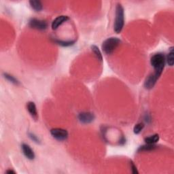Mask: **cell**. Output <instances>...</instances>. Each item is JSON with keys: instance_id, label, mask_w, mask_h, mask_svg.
I'll list each match as a JSON object with an SVG mask.
<instances>
[{"instance_id": "6da1fadb", "label": "cell", "mask_w": 174, "mask_h": 174, "mask_svg": "<svg viewBox=\"0 0 174 174\" xmlns=\"http://www.w3.org/2000/svg\"><path fill=\"white\" fill-rule=\"evenodd\" d=\"M166 59L162 53L154 54L150 59V64L154 69V74L160 78L165 67Z\"/></svg>"}, {"instance_id": "7a4b0ae2", "label": "cell", "mask_w": 174, "mask_h": 174, "mask_svg": "<svg viewBox=\"0 0 174 174\" xmlns=\"http://www.w3.org/2000/svg\"><path fill=\"white\" fill-rule=\"evenodd\" d=\"M124 25V12L123 6L117 4L116 7V14L114 25V31L116 34H120L122 31Z\"/></svg>"}, {"instance_id": "3957f363", "label": "cell", "mask_w": 174, "mask_h": 174, "mask_svg": "<svg viewBox=\"0 0 174 174\" xmlns=\"http://www.w3.org/2000/svg\"><path fill=\"white\" fill-rule=\"evenodd\" d=\"M120 40L116 37H111L106 39L101 45V48L103 52L107 55H110L116 51L120 44Z\"/></svg>"}, {"instance_id": "277c9868", "label": "cell", "mask_w": 174, "mask_h": 174, "mask_svg": "<svg viewBox=\"0 0 174 174\" xmlns=\"http://www.w3.org/2000/svg\"><path fill=\"white\" fill-rule=\"evenodd\" d=\"M52 136L58 141H65L68 137V132L67 130L61 128H53L51 130Z\"/></svg>"}, {"instance_id": "5b68a950", "label": "cell", "mask_w": 174, "mask_h": 174, "mask_svg": "<svg viewBox=\"0 0 174 174\" xmlns=\"http://www.w3.org/2000/svg\"><path fill=\"white\" fill-rule=\"evenodd\" d=\"M29 27L36 30H45L48 27V24L47 21L44 20H41V19L38 18H31L29 22Z\"/></svg>"}, {"instance_id": "8992f818", "label": "cell", "mask_w": 174, "mask_h": 174, "mask_svg": "<svg viewBox=\"0 0 174 174\" xmlns=\"http://www.w3.org/2000/svg\"><path fill=\"white\" fill-rule=\"evenodd\" d=\"M78 119L82 123L89 124L95 120V115L89 111H83L78 114Z\"/></svg>"}, {"instance_id": "52a82bcc", "label": "cell", "mask_w": 174, "mask_h": 174, "mask_svg": "<svg viewBox=\"0 0 174 174\" xmlns=\"http://www.w3.org/2000/svg\"><path fill=\"white\" fill-rule=\"evenodd\" d=\"M159 78L154 73L150 74L146 78L145 82H144V87H145L146 89H152L154 87V85L156 84Z\"/></svg>"}, {"instance_id": "ba28073f", "label": "cell", "mask_w": 174, "mask_h": 174, "mask_svg": "<svg viewBox=\"0 0 174 174\" xmlns=\"http://www.w3.org/2000/svg\"><path fill=\"white\" fill-rule=\"evenodd\" d=\"M68 20H69V17L67 16L61 15L57 16V17L52 22L51 25L52 29H53V30H56V29H57L59 27V26H61L62 24L64 23L65 22L67 21Z\"/></svg>"}, {"instance_id": "9c48e42d", "label": "cell", "mask_w": 174, "mask_h": 174, "mask_svg": "<svg viewBox=\"0 0 174 174\" xmlns=\"http://www.w3.org/2000/svg\"><path fill=\"white\" fill-rule=\"evenodd\" d=\"M22 152L26 158L29 160H33L35 158V154L31 148L27 144H22L21 145Z\"/></svg>"}, {"instance_id": "30bf717a", "label": "cell", "mask_w": 174, "mask_h": 174, "mask_svg": "<svg viewBox=\"0 0 174 174\" xmlns=\"http://www.w3.org/2000/svg\"><path fill=\"white\" fill-rule=\"evenodd\" d=\"M27 108L29 111V113L30 114L31 116L33 119L36 120L38 119V111H37V107L34 102L33 101H29L27 104Z\"/></svg>"}, {"instance_id": "8fae6325", "label": "cell", "mask_w": 174, "mask_h": 174, "mask_svg": "<svg viewBox=\"0 0 174 174\" xmlns=\"http://www.w3.org/2000/svg\"><path fill=\"white\" fill-rule=\"evenodd\" d=\"M29 4L33 10H34L35 12H40L43 9V5L40 1L38 0H32L29 1Z\"/></svg>"}, {"instance_id": "7c38bea8", "label": "cell", "mask_w": 174, "mask_h": 174, "mask_svg": "<svg viewBox=\"0 0 174 174\" xmlns=\"http://www.w3.org/2000/svg\"><path fill=\"white\" fill-rule=\"evenodd\" d=\"M160 137L158 134H154L152 136H150L148 137H146L144 141L148 144H155L159 141Z\"/></svg>"}, {"instance_id": "4fadbf2b", "label": "cell", "mask_w": 174, "mask_h": 174, "mask_svg": "<svg viewBox=\"0 0 174 174\" xmlns=\"http://www.w3.org/2000/svg\"><path fill=\"white\" fill-rule=\"evenodd\" d=\"M91 50L93 52V53L95 54V57L98 59V61H100L101 63L103 61V57H102V54H101V52L99 50V48H98L97 46L95 45H93L91 47Z\"/></svg>"}, {"instance_id": "5bb4252c", "label": "cell", "mask_w": 174, "mask_h": 174, "mask_svg": "<svg viewBox=\"0 0 174 174\" xmlns=\"http://www.w3.org/2000/svg\"><path fill=\"white\" fill-rule=\"evenodd\" d=\"M58 45L61 46L63 47H68L70 46L74 45L75 44V40H69V41H64V40H54Z\"/></svg>"}, {"instance_id": "9a60e30c", "label": "cell", "mask_w": 174, "mask_h": 174, "mask_svg": "<svg viewBox=\"0 0 174 174\" xmlns=\"http://www.w3.org/2000/svg\"><path fill=\"white\" fill-rule=\"evenodd\" d=\"M167 63L168 64L169 66H173L174 63V60H173V48L172 47L170 48V50L168 55H167V57L166 59Z\"/></svg>"}, {"instance_id": "2e32d148", "label": "cell", "mask_w": 174, "mask_h": 174, "mask_svg": "<svg viewBox=\"0 0 174 174\" xmlns=\"http://www.w3.org/2000/svg\"><path fill=\"white\" fill-rule=\"evenodd\" d=\"M155 148H156V146L154 145V144H146V145L140 146L137 151H138V152H142V151H151L154 150Z\"/></svg>"}, {"instance_id": "e0dca14e", "label": "cell", "mask_w": 174, "mask_h": 174, "mask_svg": "<svg viewBox=\"0 0 174 174\" xmlns=\"http://www.w3.org/2000/svg\"><path fill=\"white\" fill-rule=\"evenodd\" d=\"M4 77L6 78V80H8L10 83H11L12 84H16V85H18L19 84H20L19 81L17 79H16V78L14 76H13V75H12L10 74H7V73L4 74Z\"/></svg>"}, {"instance_id": "ac0fdd59", "label": "cell", "mask_w": 174, "mask_h": 174, "mask_svg": "<svg viewBox=\"0 0 174 174\" xmlns=\"http://www.w3.org/2000/svg\"><path fill=\"white\" fill-rule=\"evenodd\" d=\"M144 123H137L133 127V133L135 134H136V135L139 134V133L142 132V130L144 129Z\"/></svg>"}, {"instance_id": "d6986e66", "label": "cell", "mask_w": 174, "mask_h": 174, "mask_svg": "<svg viewBox=\"0 0 174 174\" xmlns=\"http://www.w3.org/2000/svg\"><path fill=\"white\" fill-rule=\"evenodd\" d=\"M130 165H131V171H132V173H134V174H138V173H139L138 171H137V169L136 165H135L134 163L132 161V160H131V161H130Z\"/></svg>"}, {"instance_id": "ffe728a7", "label": "cell", "mask_w": 174, "mask_h": 174, "mask_svg": "<svg viewBox=\"0 0 174 174\" xmlns=\"http://www.w3.org/2000/svg\"><path fill=\"white\" fill-rule=\"evenodd\" d=\"M29 138H30L31 140L34 141V142H35L36 143L40 142V140H39L38 136H36L35 135H34V133H29Z\"/></svg>"}, {"instance_id": "44dd1931", "label": "cell", "mask_w": 174, "mask_h": 174, "mask_svg": "<svg viewBox=\"0 0 174 174\" xmlns=\"http://www.w3.org/2000/svg\"><path fill=\"white\" fill-rule=\"evenodd\" d=\"M125 143H126V138L124 136H122L120 137V139L119 140V144L121 146H123V145H124Z\"/></svg>"}, {"instance_id": "7402d4cb", "label": "cell", "mask_w": 174, "mask_h": 174, "mask_svg": "<svg viewBox=\"0 0 174 174\" xmlns=\"http://www.w3.org/2000/svg\"><path fill=\"white\" fill-rule=\"evenodd\" d=\"M6 173H7L8 174H10V173H14V174H15V173H16V172H14V171L11 170V169H9V170H8L7 172H6Z\"/></svg>"}]
</instances>
